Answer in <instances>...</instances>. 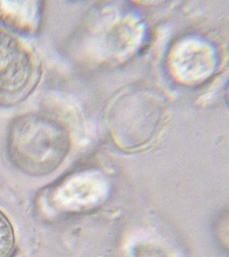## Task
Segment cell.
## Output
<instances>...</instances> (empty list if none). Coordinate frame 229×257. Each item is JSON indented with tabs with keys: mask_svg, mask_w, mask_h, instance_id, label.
Segmentation results:
<instances>
[{
	"mask_svg": "<svg viewBox=\"0 0 229 257\" xmlns=\"http://www.w3.org/2000/svg\"><path fill=\"white\" fill-rule=\"evenodd\" d=\"M7 147L13 160L35 174L50 173L64 161L71 148L68 132L55 120L26 114L13 122Z\"/></svg>",
	"mask_w": 229,
	"mask_h": 257,
	"instance_id": "6da1fadb",
	"label": "cell"
},
{
	"mask_svg": "<svg viewBox=\"0 0 229 257\" xmlns=\"http://www.w3.org/2000/svg\"><path fill=\"white\" fill-rule=\"evenodd\" d=\"M164 101L148 88H137L119 97L109 112V124L126 149H138L152 140L165 119Z\"/></svg>",
	"mask_w": 229,
	"mask_h": 257,
	"instance_id": "7a4b0ae2",
	"label": "cell"
},
{
	"mask_svg": "<svg viewBox=\"0 0 229 257\" xmlns=\"http://www.w3.org/2000/svg\"><path fill=\"white\" fill-rule=\"evenodd\" d=\"M36 73L30 47L15 32L0 28V95L13 98L24 94Z\"/></svg>",
	"mask_w": 229,
	"mask_h": 257,
	"instance_id": "3957f363",
	"label": "cell"
},
{
	"mask_svg": "<svg viewBox=\"0 0 229 257\" xmlns=\"http://www.w3.org/2000/svg\"><path fill=\"white\" fill-rule=\"evenodd\" d=\"M15 232L12 223L0 211V257H9L15 247Z\"/></svg>",
	"mask_w": 229,
	"mask_h": 257,
	"instance_id": "277c9868",
	"label": "cell"
}]
</instances>
